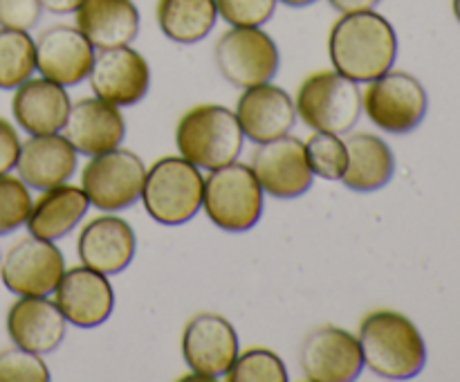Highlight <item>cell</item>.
<instances>
[{
	"label": "cell",
	"instance_id": "1",
	"mask_svg": "<svg viewBox=\"0 0 460 382\" xmlns=\"http://www.w3.org/2000/svg\"><path fill=\"white\" fill-rule=\"evenodd\" d=\"M328 57L335 70L355 84H371L394 67L398 57L395 27L376 9L341 13L328 36Z\"/></svg>",
	"mask_w": 460,
	"mask_h": 382
},
{
	"label": "cell",
	"instance_id": "2",
	"mask_svg": "<svg viewBox=\"0 0 460 382\" xmlns=\"http://www.w3.org/2000/svg\"><path fill=\"white\" fill-rule=\"evenodd\" d=\"M364 364L386 380L416 378L427 364V344L416 324L395 310L368 313L359 324Z\"/></svg>",
	"mask_w": 460,
	"mask_h": 382
},
{
	"label": "cell",
	"instance_id": "3",
	"mask_svg": "<svg viewBox=\"0 0 460 382\" xmlns=\"http://www.w3.org/2000/svg\"><path fill=\"white\" fill-rule=\"evenodd\" d=\"M243 142L245 135L236 112L218 103H198L189 108L175 126V147L180 155L207 171L236 162Z\"/></svg>",
	"mask_w": 460,
	"mask_h": 382
},
{
	"label": "cell",
	"instance_id": "4",
	"mask_svg": "<svg viewBox=\"0 0 460 382\" xmlns=\"http://www.w3.org/2000/svg\"><path fill=\"white\" fill-rule=\"evenodd\" d=\"M202 191L205 175L200 166L182 155H166L146 169L142 202L155 223L178 227L202 209Z\"/></svg>",
	"mask_w": 460,
	"mask_h": 382
},
{
	"label": "cell",
	"instance_id": "5",
	"mask_svg": "<svg viewBox=\"0 0 460 382\" xmlns=\"http://www.w3.org/2000/svg\"><path fill=\"white\" fill-rule=\"evenodd\" d=\"M265 191L252 166L232 162L209 171L202 191L207 218L223 232H250L263 216Z\"/></svg>",
	"mask_w": 460,
	"mask_h": 382
},
{
	"label": "cell",
	"instance_id": "6",
	"mask_svg": "<svg viewBox=\"0 0 460 382\" xmlns=\"http://www.w3.org/2000/svg\"><path fill=\"white\" fill-rule=\"evenodd\" d=\"M296 115L319 133L346 135L362 115V93L358 84L337 70H319L305 76L296 90Z\"/></svg>",
	"mask_w": 460,
	"mask_h": 382
},
{
	"label": "cell",
	"instance_id": "7",
	"mask_svg": "<svg viewBox=\"0 0 460 382\" xmlns=\"http://www.w3.org/2000/svg\"><path fill=\"white\" fill-rule=\"evenodd\" d=\"M146 166L137 153L128 148H112L90 157L81 171V189L94 209L115 214L133 207L142 198Z\"/></svg>",
	"mask_w": 460,
	"mask_h": 382
},
{
	"label": "cell",
	"instance_id": "8",
	"mask_svg": "<svg viewBox=\"0 0 460 382\" xmlns=\"http://www.w3.org/2000/svg\"><path fill=\"white\" fill-rule=\"evenodd\" d=\"M429 97L420 81L409 72L377 76L362 93V111L368 120L391 135H407L422 124Z\"/></svg>",
	"mask_w": 460,
	"mask_h": 382
},
{
	"label": "cell",
	"instance_id": "9",
	"mask_svg": "<svg viewBox=\"0 0 460 382\" xmlns=\"http://www.w3.org/2000/svg\"><path fill=\"white\" fill-rule=\"evenodd\" d=\"M214 61L227 84L245 90L272 81L281 54L272 36L261 27H232L216 43Z\"/></svg>",
	"mask_w": 460,
	"mask_h": 382
},
{
	"label": "cell",
	"instance_id": "10",
	"mask_svg": "<svg viewBox=\"0 0 460 382\" xmlns=\"http://www.w3.org/2000/svg\"><path fill=\"white\" fill-rule=\"evenodd\" d=\"M66 274V259L54 241L25 236L0 261L4 288L18 297H49Z\"/></svg>",
	"mask_w": 460,
	"mask_h": 382
},
{
	"label": "cell",
	"instance_id": "11",
	"mask_svg": "<svg viewBox=\"0 0 460 382\" xmlns=\"http://www.w3.org/2000/svg\"><path fill=\"white\" fill-rule=\"evenodd\" d=\"M299 364L310 382L358 380L364 369L358 335L340 326L314 328L301 344Z\"/></svg>",
	"mask_w": 460,
	"mask_h": 382
},
{
	"label": "cell",
	"instance_id": "12",
	"mask_svg": "<svg viewBox=\"0 0 460 382\" xmlns=\"http://www.w3.org/2000/svg\"><path fill=\"white\" fill-rule=\"evenodd\" d=\"M250 166L263 191L272 198L292 200L313 187L314 173L305 157V147L292 135L259 144L252 153Z\"/></svg>",
	"mask_w": 460,
	"mask_h": 382
},
{
	"label": "cell",
	"instance_id": "13",
	"mask_svg": "<svg viewBox=\"0 0 460 382\" xmlns=\"http://www.w3.org/2000/svg\"><path fill=\"white\" fill-rule=\"evenodd\" d=\"M94 97L117 108L135 106L142 102L151 85L148 61L130 45L99 49L88 75Z\"/></svg>",
	"mask_w": 460,
	"mask_h": 382
},
{
	"label": "cell",
	"instance_id": "14",
	"mask_svg": "<svg viewBox=\"0 0 460 382\" xmlns=\"http://www.w3.org/2000/svg\"><path fill=\"white\" fill-rule=\"evenodd\" d=\"M238 355L236 328L223 315L200 313L182 331V358L193 373L216 380L229 371Z\"/></svg>",
	"mask_w": 460,
	"mask_h": 382
},
{
	"label": "cell",
	"instance_id": "15",
	"mask_svg": "<svg viewBox=\"0 0 460 382\" xmlns=\"http://www.w3.org/2000/svg\"><path fill=\"white\" fill-rule=\"evenodd\" d=\"M36 43V70L40 76L72 88L88 79L94 63V48L72 25H52L39 34Z\"/></svg>",
	"mask_w": 460,
	"mask_h": 382
},
{
	"label": "cell",
	"instance_id": "16",
	"mask_svg": "<svg viewBox=\"0 0 460 382\" xmlns=\"http://www.w3.org/2000/svg\"><path fill=\"white\" fill-rule=\"evenodd\" d=\"M54 295L66 322L76 328L102 326L115 308V292L106 274L85 265L66 270Z\"/></svg>",
	"mask_w": 460,
	"mask_h": 382
},
{
	"label": "cell",
	"instance_id": "17",
	"mask_svg": "<svg viewBox=\"0 0 460 382\" xmlns=\"http://www.w3.org/2000/svg\"><path fill=\"white\" fill-rule=\"evenodd\" d=\"M137 250V236L128 220L115 214H102L88 220L76 238V252L85 268L97 272L119 274L133 263Z\"/></svg>",
	"mask_w": 460,
	"mask_h": 382
},
{
	"label": "cell",
	"instance_id": "18",
	"mask_svg": "<svg viewBox=\"0 0 460 382\" xmlns=\"http://www.w3.org/2000/svg\"><path fill=\"white\" fill-rule=\"evenodd\" d=\"M234 112L243 135L254 144L283 138L290 133L296 121L295 99L270 81L243 90Z\"/></svg>",
	"mask_w": 460,
	"mask_h": 382
},
{
	"label": "cell",
	"instance_id": "19",
	"mask_svg": "<svg viewBox=\"0 0 460 382\" xmlns=\"http://www.w3.org/2000/svg\"><path fill=\"white\" fill-rule=\"evenodd\" d=\"M63 135L81 155H99L121 147L126 138V120L121 111L99 97H84L67 112Z\"/></svg>",
	"mask_w": 460,
	"mask_h": 382
},
{
	"label": "cell",
	"instance_id": "20",
	"mask_svg": "<svg viewBox=\"0 0 460 382\" xmlns=\"http://www.w3.org/2000/svg\"><path fill=\"white\" fill-rule=\"evenodd\" d=\"M67 322L57 301L48 297H21L9 306L7 333L13 346L36 355H48L66 340Z\"/></svg>",
	"mask_w": 460,
	"mask_h": 382
},
{
	"label": "cell",
	"instance_id": "21",
	"mask_svg": "<svg viewBox=\"0 0 460 382\" xmlns=\"http://www.w3.org/2000/svg\"><path fill=\"white\" fill-rule=\"evenodd\" d=\"M76 157L79 153L67 142L66 135H30V139L21 144V153H18V178L27 187L45 191V189L67 182L75 175Z\"/></svg>",
	"mask_w": 460,
	"mask_h": 382
},
{
	"label": "cell",
	"instance_id": "22",
	"mask_svg": "<svg viewBox=\"0 0 460 382\" xmlns=\"http://www.w3.org/2000/svg\"><path fill=\"white\" fill-rule=\"evenodd\" d=\"M72 99L67 88L52 79H27L13 93L12 112L16 124L27 135L61 133L67 121Z\"/></svg>",
	"mask_w": 460,
	"mask_h": 382
},
{
	"label": "cell",
	"instance_id": "23",
	"mask_svg": "<svg viewBox=\"0 0 460 382\" xmlns=\"http://www.w3.org/2000/svg\"><path fill=\"white\" fill-rule=\"evenodd\" d=\"M75 16L94 49L130 45L139 34V9L133 0H84Z\"/></svg>",
	"mask_w": 460,
	"mask_h": 382
},
{
	"label": "cell",
	"instance_id": "24",
	"mask_svg": "<svg viewBox=\"0 0 460 382\" xmlns=\"http://www.w3.org/2000/svg\"><path fill=\"white\" fill-rule=\"evenodd\" d=\"M90 200L85 191L75 184H57L40 193L27 216V229L31 236L43 241H58L67 236L84 220Z\"/></svg>",
	"mask_w": 460,
	"mask_h": 382
},
{
	"label": "cell",
	"instance_id": "25",
	"mask_svg": "<svg viewBox=\"0 0 460 382\" xmlns=\"http://www.w3.org/2000/svg\"><path fill=\"white\" fill-rule=\"evenodd\" d=\"M349 162L341 182L358 193L380 191L391 182L395 155L389 144L373 133H353L344 139Z\"/></svg>",
	"mask_w": 460,
	"mask_h": 382
},
{
	"label": "cell",
	"instance_id": "26",
	"mask_svg": "<svg viewBox=\"0 0 460 382\" xmlns=\"http://www.w3.org/2000/svg\"><path fill=\"white\" fill-rule=\"evenodd\" d=\"M157 25L162 34L180 45L200 43L218 21L216 0H157Z\"/></svg>",
	"mask_w": 460,
	"mask_h": 382
},
{
	"label": "cell",
	"instance_id": "27",
	"mask_svg": "<svg viewBox=\"0 0 460 382\" xmlns=\"http://www.w3.org/2000/svg\"><path fill=\"white\" fill-rule=\"evenodd\" d=\"M36 70V43L27 31L0 27V88L13 90Z\"/></svg>",
	"mask_w": 460,
	"mask_h": 382
},
{
	"label": "cell",
	"instance_id": "28",
	"mask_svg": "<svg viewBox=\"0 0 460 382\" xmlns=\"http://www.w3.org/2000/svg\"><path fill=\"white\" fill-rule=\"evenodd\" d=\"M227 382H286L288 367L274 351L270 349H247L238 351L236 360L225 373Z\"/></svg>",
	"mask_w": 460,
	"mask_h": 382
},
{
	"label": "cell",
	"instance_id": "29",
	"mask_svg": "<svg viewBox=\"0 0 460 382\" xmlns=\"http://www.w3.org/2000/svg\"><path fill=\"white\" fill-rule=\"evenodd\" d=\"M304 147L314 175L323 180H341L346 171V162H349V153H346V144L341 135L314 130V135H310Z\"/></svg>",
	"mask_w": 460,
	"mask_h": 382
},
{
	"label": "cell",
	"instance_id": "30",
	"mask_svg": "<svg viewBox=\"0 0 460 382\" xmlns=\"http://www.w3.org/2000/svg\"><path fill=\"white\" fill-rule=\"evenodd\" d=\"M30 187L21 178L3 173L0 175V236L16 232L27 223L31 211Z\"/></svg>",
	"mask_w": 460,
	"mask_h": 382
},
{
	"label": "cell",
	"instance_id": "31",
	"mask_svg": "<svg viewBox=\"0 0 460 382\" xmlns=\"http://www.w3.org/2000/svg\"><path fill=\"white\" fill-rule=\"evenodd\" d=\"M52 380L40 355L25 349L0 351V382H48Z\"/></svg>",
	"mask_w": 460,
	"mask_h": 382
},
{
	"label": "cell",
	"instance_id": "32",
	"mask_svg": "<svg viewBox=\"0 0 460 382\" xmlns=\"http://www.w3.org/2000/svg\"><path fill=\"white\" fill-rule=\"evenodd\" d=\"M279 0H216L218 16L232 27H263L277 12Z\"/></svg>",
	"mask_w": 460,
	"mask_h": 382
},
{
	"label": "cell",
	"instance_id": "33",
	"mask_svg": "<svg viewBox=\"0 0 460 382\" xmlns=\"http://www.w3.org/2000/svg\"><path fill=\"white\" fill-rule=\"evenodd\" d=\"M43 4L40 0H0V27L30 31L39 25Z\"/></svg>",
	"mask_w": 460,
	"mask_h": 382
},
{
	"label": "cell",
	"instance_id": "34",
	"mask_svg": "<svg viewBox=\"0 0 460 382\" xmlns=\"http://www.w3.org/2000/svg\"><path fill=\"white\" fill-rule=\"evenodd\" d=\"M21 153V138L12 121L0 117V175L9 173L16 166Z\"/></svg>",
	"mask_w": 460,
	"mask_h": 382
},
{
	"label": "cell",
	"instance_id": "35",
	"mask_svg": "<svg viewBox=\"0 0 460 382\" xmlns=\"http://www.w3.org/2000/svg\"><path fill=\"white\" fill-rule=\"evenodd\" d=\"M331 7L340 13H358V12H371L376 9L382 0H328Z\"/></svg>",
	"mask_w": 460,
	"mask_h": 382
},
{
	"label": "cell",
	"instance_id": "36",
	"mask_svg": "<svg viewBox=\"0 0 460 382\" xmlns=\"http://www.w3.org/2000/svg\"><path fill=\"white\" fill-rule=\"evenodd\" d=\"M81 3L84 0H40V4H43V12H49V13H75L76 9L81 7Z\"/></svg>",
	"mask_w": 460,
	"mask_h": 382
},
{
	"label": "cell",
	"instance_id": "37",
	"mask_svg": "<svg viewBox=\"0 0 460 382\" xmlns=\"http://www.w3.org/2000/svg\"><path fill=\"white\" fill-rule=\"evenodd\" d=\"M279 3H283L286 7H308V4L317 3V0H279Z\"/></svg>",
	"mask_w": 460,
	"mask_h": 382
},
{
	"label": "cell",
	"instance_id": "38",
	"mask_svg": "<svg viewBox=\"0 0 460 382\" xmlns=\"http://www.w3.org/2000/svg\"><path fill=\"white\" fill-rule=\"evenodd\" d=\"M452 9H454V16L460 22V0H452Z\"/></svg>",
	"mask_w": 460,
	"mask_h": 382
}]
</instances>
